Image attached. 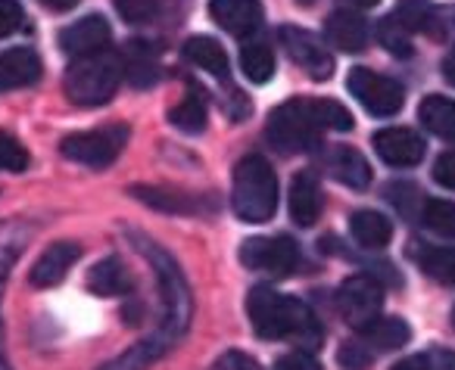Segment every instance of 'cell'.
<instances>
[{
	"instance_id": "1",
	"label": "cell",
	"mask_w": 455,
	"mask_h": 370,
	"mask_svg": "<svg viewBox=\"0 0 455 370\" xmlns=\"http://www.w3.org/2000/svg\"><path fill=\"white\" fill-rule=\"evenodd\" d=\"M247 314L262 339H297L306 349H315L322 342V327L309 311V305L293 295L278 293L275 287L250 289Z\"/></svg>"
},
{
	"instance_id": "2",
	"label": "cell",
	"mask_w": 455,
	"mask_h": 370,
	"mask_svg": "<svg viewBox=\"0 0 455 370\" xmlns=\"http://www.w3.org/2000/svg\"><path fill=\"white\" fill-rule=\"evenodd\" d=\"M231 206L237 218L250 224H266L278 212V175L266 156H247L235 169V190Z\"/></svg>"
},
{
	"instance_id": "3",
	"label": "cell",
	"mask_w": 455,
	"mask_h": 370,
	"mask_svg": "<svg viewBox=\"0 0 455 370\" xmlns=\"http://www.w3.org/2000/svg\"><path fill=\"white\" fill-rule=\"evenodd\" d=\"M122 82V59L109 51L91 53V57H78L76 63L66 69V97L78 106H100L119 91Z\"/></svg>"
},
{
	"instance_id": "4",
	"label": "cell",
	"mask_w": 455,
	"mask_h": 370,
	"mask_svg": "<svg viewBox=\"0 0 455 370\" xmlns=\"http://www.w3.org/2000/svg\"><path fill=\"white\" fill-rule=\"evenodd\" d=\"M318 119L312 100H287L284 106H278L268 115L266 138L272 140V146H278L284 156L291 153H306L318 144Z\"/></svg>"
},
{
	"instance_id": "5",
	"label": "cell",
	"mask_w": 455,
	"mask_h": 370,
	"mask_svg": "<svg viewBox=\"0 0 455 370\" xmlns=\"http://www.w3.org/2000/svg\"><path fill=\"white\" fill-rule=\"evenodd\" d=\"M138 249L150 258V264L156 268V280L159 289H163V305H165V324H169V336H181L188 330L190 320V293L188 283H184L178 264L159 249L156 243H147V240H138Z\"/></svg>"
},
{
	"instance_id": "6",
	"label": "cell",
	"mask_w": 455,
	"mask_h": 370,
	"mask_svg": "<svg viewBox=\"0 0 455 370\" xmlns=\"http://www.w3.org/2000/svg\"><path fill=\"white\" fill-rule=\"evenodd\" d=\"M125 144H128V128L116 122V125L94 128V131L69 134L60 144V153L69 162L88 165V169H107V165H113L119 159Z\"/></svg>"
},
{
	"instance_id": "7",
	"label": "cell",
	"mask_w": 455,
	"mask_h": 370,
	"mask_svg": "<svg viewBox=\"0 0 455 370\" xmlns=\"http://www.w3.org/2000/svg\"><path fill=\"white\" fill-rule=\"evenodd\" d=\"M347 91L368 109V113L380 115V119L396 115L405 103L403 84L393 82V78H387V75H378V72H371V69H362V66L349 72Z\"/></svg>"
},
{
	"instance_id": "8",
	"label": "cell",
	"mask_w": 455,
	"mask_h": 370,
	"mask_svg": "<svg viewBox=\"0 0 455 370\" xmlns=\"http://www.w3.org/2000/svg\"><path fill=\"white\" fill-rule=\"evenodd\" d=\"M337 308H340L343 320L355 330L368 327L374 318H380V308H384V289L374 280L371 274H353L340 283V293H337Z\"/></svg>"
},
{
	"instance_id": "9",
	"label": "cell",
	"mask_w": 455,
	"mask_h": 370,
	"mask_svg": "<svg viewBox=\"0 0 455 370\" xmlns=\"http://www.w3.org/2000/svg\"><path fill=\"white\" fill-rule=\"evenodd\" d=\"M241 262L250 271L272 277H291L299 264V246L291 237H253L241 246Z\"/></svg>"
},
{
	"instance_id": "10",
	"label": "cell",
	"mask_w": 455,
	"mask_h": 370,
	"mask_svg": "<svg viewBox=\"0 0 455 370\" xmlns=\"http://www.w3.org/2000/svg\"><path fill=\"white\" fill-rule=\"evenodd\" d=\"M278 41L287 51V57H291L309 78H315V82H328V78L334 75V57L328 53L324 41L315 38L312 32L284 26L278 32Z\"/></svg>"
},
{
	"instance_id": "11",
	"label": "cell",
	"mask_w": 455,
	"mask_h": 370,
	"mask_svg": "<svg viewBox=\"0 0 455 370\" xmlns=\"http://www.w3.org/2000/svg\"><path fill=\"white\" fill-rule=\"evenodd\" d=\"M374 153L384 159L393 169H411L424 159V140L411 128H384V131L374 134Z\"/></svg>"
},
{
	"instance_id": "12",
	"label": "cell",
	"mask_w": 455,
	"mask_h": 370,
	"mask_svg": "<svg viewBox=\"0 0 455 370\" xmlns=\"http://www.w3.org/2000/svg\"><path fill=\"white\" fill-rule=\"evenodd\" d=\"M109 38H113V32H109V22L103 16H84V20L72 22L60 32V47L78 59L107 51Z\"/></svg>"
},
{
	"instance_id": "13",
	"label": "cell",
	"mask_w": 455,
	"mask_h": 370,
	"mask_svg": "<svg viewBox=\"0 0 455 370\" xmlns=\"http://www.w3.org/2000/svg\"><path fill=\"white\" fill-rule=\"evenodd\" d=\"M209 16L219 28H225L235 38H247L262 26V4L259 0H212Z\"/></svg>"
},
{
	"instance_id": "14",
	"label": "cell",
	"mask_w": 455,
	"mask_h": 370,
	"mask_svg": "<svg viewBox=\"0 0 455 370\" xmlns=\"http://www.w3.org/2000/svg\"><path fill=\"white\" fill-rule=\"evenodd\" d=\"M78 258H82V246L78 243H69V240L53 243L51 249L41 252V258L32 264V274L28 277H32L35 287H57Z\"/></svg>"
},
{
	"instance_id": "15",
	"label": "cell",
	"mask_w": 455,
	"mask_h": 370,
	"mask_svg": "<svg viewBox=\"0 0 455 370\" xmlns=\"http://www.w3.org/2000/svg\"><path fill=\"white\" fill-rule=\"evenodd\" d=\"M44 72L41 57L32 47H13V51L0 53V91H16L35 84Z\"/></svg>"
},
{
	"instance_id": "16",
	"label": "cell",
	"mask_w": 455,
	"mask_h": 370,
	"mask_svg": "<svg viewBox=\"0 0 455 370\" xmlns=\"http://www.w3.org/2000/svg\"><path fill=\"white\" fill-rule=\"evenodd\" d=\"M291 218L297 227H312L322 215V187L312 171H299L291 181Z\"/></svg>"
},
{
	"instance_id": "17",
	"label": "cell",
	"mask_w": 455,
	"mask_h": 370,
	"mask_svg": "<svg viewBox=\"0 0 455 370\" xmlns=\"http://www.w3.org/2000/svg\"><path fill=\"white\" fill-rule=\"evenodd\" d=\"M324 35H328V44L337 47L343 53H362L368 44V26L362 16L349 13V10H337L324 22Z\"/></svg>"
},
{
	"instance_id": "18",
	"label": "cell",
	"mask_w": 455,
	"mask_h": 370,
	"mask_svg": "<svg viewBox=\"0 0 455 370\" xmlns=\"http://www.w3.org/2000/svg\"><path fill=\"white\" fill-rule=\"evenodd\" d=\"M328 171L343 187L362 190L371 184V165H368V159L362 156L359 150H353V146H334L328 156Z\"/></svg>"
},
{
	"instance_id": "19",
	"label": "cell",
	"mask_w": 455,
	"mask_h": 370,
	"mask_svg": "<svg viewBox=\"0 0 455 370\" xmlns=\"http://www.w3.org/2000/svg\"><path fill=\"white\" fill-rule=\"evenodd\" d=\"M409 339H411L409 324L399 318H374L371 324L359 330V342L365 345L371 355L374 351H396V349H403Z\"/></svg>"
},
{
	"instance_id": "20",
	"label": "cell",
	"mask_w": 455,
	"mask_h": 370,
	"mask_svg": "<svg viewBox=\"0 0 455 370\" xmlns=\"http://www.w3.org/2000/svg\"><path fill=\"white\" fill-rule=\"evenodd\" d=\"M349 231H353V240L365 249H384L393 240V224L390 218H384L374 209H359V212L349 218Z\"/></svg>"
},
{
	"instance_id": "21",
	"label": "cell",
	"mask_w": 455,
	"mask_h": 370,
	"mask_svg": "<svg viewBox=\"0 0 455 370\" xmlns=\"http://www.w3.org/2000/svg\"><path fill=\"white\" fill-rule=\"evenodd\" d=\"M153 44H144V41H132L125 47V63H122V75L128 78L138 88H147L159 78V53L150 51Z\"/></svg>"
},
{
	"instance_id": "22",
	"label": "cell",
	"mask_w": 455,
	"mask_h": 370,
	"mask_svg": "<svg viewBox=\"0 0 455 370\" xmlns=\"http://www.w3.org/2000/svg\"><path fill=\"white\" fill-rule=\"evenodd\" d=\"M418 119L430 134L443 140H455V100L440 94L424 97L421 106H418Z\"/></svg>"
},
{
	"instance_id": "23",
	"label": "cell",
	"mask_w": 455,
	"mask_h": 370,
	"mask_svg": "<svg viewBox=\"0 0 455 370\" xmlns=\"http://www.w3.org/2000/svg\"><path fill=\"white\" fill-rule=\"evenodd\" d=\"M88 289L97 295H125L132 289V274H128L119 258H107V262L91 268Z\"/></svg>"
},
{
	"instance_id": "24",
	"label": "cell",
	"mask_w": 455,
	"mask_h": 370,
	"mask_svg": "<svg viewBox=\"0 0 455 370\" xmlns=\"http://www.w3.org/2000/svg\"><path fill=\"white\" fill-rule=\"evenodd\" d=\"M184 57L194 66H200V69H206L209 75L228 78V53L215 38H203V35L200 38H190L184 44Z\"/></svg>"
},
{
	"instance_id": "25",
	"label": "cell",
	"mask_w": 455,
	"mask_h": 370,
	"mask_svg": "<svg viewBox=\"0 0 455 370\" xmlns=\"http://www.w3.org/2000/svg\"><path fill=\"white\" fill-rule=\"evenodd\" d=\"M241 69L253 84H266L275 75V51L266 41H247L241 47Z\"/></svg>"
},
{
	"instance_id": "26",
	"label": "cell",
	"mask_w": 455,
	"mask_h": 370,
	"mask_svg": "<svg viewBox=\"0 0 455 370\" xmlns=\"http://www.w3.org/2000/svg\"><path fill=\"white\" fill-rule=\"evenodd\" d=\"M169 122L184 134H200L206 128V100H203V91L190 84L188 97L169 113Z\"/></svg>"
},
{
	"instance_id": "27",
	"label": "cell",
	"mask_w": 455,
	"mask_h": 370,
	"mask_svg": "<svg viewBox=\"0 0 455 370\" xmlns=\"http://www.w3.org/2000/svg\"><path fill=\"white\" fill-rule=\"evenodd\" d=\"M165 349H169L165 339H147V342L132 345V349L116 358V361L103 364L100 370H147L153 361H159V358L165 355Z\"/></svg>"
},
{
	"instance_id": "28",
	"label": "cell",
	"mask_w": 455,
	"mask_h": 370,
	"mask_svg": "<svg viewBox=\"0 0 455 370\" xmlns=\"http://www.w3.org/2000/svg\"><path fill=\"white\" fill-rule=\"evenodd\" d=\"M415 258L436 283H455V246H424Z\"/></svg>"
},
{
	"instance_id": "29",
	"label": "cell",
	"mask_w": 455,
	"mask_h": 370,
	"mask_svg": "<svg viewBox=\"0 0 455 370\" xmlns=\"http://www.w3.org/2000/svg\"><path fill=\"white\" fill-rule=\"evenodd\" d=\"M132 193L140 202L153 209H163V212H200V202L194 196H184L178 190H165V187H132Z\"/></svg>"
},
{
	"instance_id": "30",
	"label": "cell",
	"mask_w": 455,
	"mask_h": 370,
	"mask_svg": "<svg viewBox=\"0 0 455 370\" xmlns=\"http://www.w3.org/2000/svg\"><path fill=\"white\" fill-rule=\"evenodd\" d=\"M421 221H424V227H430V231L440 233V237L455 240V202L427 200L421 209Z\"/></svg>"
},
{
	"instance_id": "31",
	"label": "cell",
	"mask_w": 455,
	"mask_h": 370,
	"mask_svg": "<svg viewBox=\"0 0 455 370\" xmlns=\"http://www.w3.org/2000/svg\"><path fill=\"white\" fill-rule=\"evenodd\" d=\"M312 109H315V119L322 131H353V115H349L347 106L334 100H312Z\"/></svg>"
},
{
	"instance_id": "32",
	"label": "cell",
	"mask_w": 455,
	"mask_h": 370,
	"mask_svg": "<svg viewBox=\"0 0 455 370\" xmlns=\"http://www.w3.org/2000/svg\"><path fill=\"white\" fill-rule=\"evenodd\" d=\"M421 32L434 41H455V7H430Z\"/></svg>"
},
{
	"instance_id": "33",
	"label": "cell",
	"mask_w": 455,
	"mask_h": 370,
	"mask_svg": "<svg viewBox=\"0 0 455 370\" xmlns=\"http://www.w3.org/2000/svg\"><path fill=\"white\" fill-rule=\"evenodd\" d=\"M393 370H455V351L430 349V351H421V355L405 358V361H399Z\"/></svg>"
},
{
	"instance_id": "34",
	"label": "cell",
	"mask_w": 455,
	"mask_h": 370,
	"mask_svg": "<svg viewBox=\"0 0 455 370\" xmlns=\"http://www.w3.org/2000/svg\"><path fill=\"white\" fill-rule=\"evenodd\" d=\"M378 38H380V44L387 47V51L393 53V57H411V38H409V32H405L403 26H399L393 16H387L384 22L378 26Z\"/></svg>"
},
{
	"instance_id": "35",
	"label": "cell",
	"mask_w": 455,
	"mask_h": 370,
	"mask_svg": "<svg viewBox=\"0 0 455 370\" xmlns=\"http://www.w3.org/2000/svg\"><path fill=\"white\" fill-rule=\"evenodd\" d=\"M430 4L427 0H403L396 10H393V20L399 22V26L405 28V32H421L424 26V16H427Z\"/></svg>"
},
{
	"instance_id": "36",
	"label": "cell",
	"mask_w": 455,
	"mask_h": 370,
	"mask_svg": "<svg viewBox=\"0 0 455 370\" xmlns=\"http://www.w3.org/2000/svg\"><path fill=\"white\" fill-rule=\"evenodd\" d=\"M28 165V153L10 134H0V171H26Z\"/></svg>"
},
{
	"instance_id": "37",
	"label": "cell",
	"mask_w": 455,
	"mask_h": 370,
	"mask_svg": "<svg viewBox=\"0 0 455 370\" xmlns=\"http://www.w3.org/2000/svg\"><path fill=\"white\" fill-rule=\"evenodd\" d=\"M116 10L125 22H150L156 16V0H116Z\"/></svg>"
},
{
	"instance_id": "38",
	"label": "cell",
	"mask_w": 455,
	"mask_h": 370,
	"mask_svg": "<svg viewBox=\"0 0 455 370\" xmlns=\"http://www.w3.org/2000/svg\"><path fill=\"white\" fill-rule=\"evenodd\" d=\"M371 358L374 355L362 342H343L340 351H337V361H340L343 370H368Z\"/></svg>"
},
{
	"instance_id": "39",
	"label": "cell",
	"mask_w": 455,
	"mask_h": 370,
	"mask_svg": "<svg viewBox=\"0 0 455 370\" xmlns=\"http://www.w3.org/2000/svg\"><path fill=\"white\" fill-rule=\"evenodd\" d=\"M26 22V13L16 0H0V38H10L16 35Z\"/></svg>"
},
{
	"instance_id": "40",
	"label": "cell",
	"mask_w": 455,
	"mask_h": 370,
	"mask_svg": "<svg viewBox=\"0 0 455 370\" xmlns=\"http://www.w3.org/2000/svg\"><path fill=\"white\" fill-rule=\"evenodd\" d=\"M212 370H262V367L247 351H225V355L212 364Z\"/></svg>"
},
{
	"instance_id": "41",
	"label": "cell",
	"mask_w": 455,
	"mask_h": 370,
	"mask_svg": "<svg viewBox=\"0 0 455 370\" xmlns=\"http://www.w3.org/2000/svg\"><path fill=\"white\" fill-rule=\"evenodd\" d=\"M434 181L446 190H455V150L443 153L434 162Z\"/></svg>"
},
{
	"instance_id": "42",
	"label": "cell",
	"mask_w": 455,
	"mask_h": 370,
	"mask_svg": "<svg viewBox=\"0 0 455 370\" xmlns=\"http://www.w3.org/2000/svg\"><path fill=\"white\" fill-rule=\"evenodd\" d=\"M275 370H322V364L312 355H306V351H291V355H284L275 364Z\"/></svg>"
},
{
	"instance_id": "43",
	"label": "cell",
	"mask_w": 455,
	"mask_h": 370,
	"mask_svg": "<svg viewBox=\"0 0 455 370\" xmlns=\"http://www.w3.org/2000/svg\"><path fill=\"white\" fill-rule=\"evenodd\" d=\"M16 252H20V243L7 240V233H0V289H4V280H7V271L13 264Z\"/></svg>"
},
{
	"instance_id": "44",
	"label": "cell",
	"mask_w": 455,
	"mask_h": 370,
	"mask_svg": "<svg viewBox=\"0 0 455 370\" xmlns=\"http://www.w3.org/2000/svg\"><path fill=\"white\" fill-rule=\"evenodd\" d=\"M443 78H446V82L455 88V47L449 51V57L443 59Z\"/></svg>"
},
{
	"instance_id": "45",
	"label": "cell",
	"mask_w": 455,
	"mask_h": 370,
	"mask_svg": "<svg viewBox=\"0 0 455 370\" xmlns=\"http://www.w3.org/2000/svg\"><path fill=\"white\" fill-rule=\"evenodd\" d=\"M41 4H47V7H53V10H72L78 0H41Z\"/></svg>"
},
{
	"instance_id": "46",
	"label": "cell",
	"mask_w": 455,
	"mask_h": 370,
	"mask_svg": "<svg viewBox=\"0 0 455 370\" xmlns=\"http://www.w3.org/2000/svg\"><path fill=\"white\" fill-rule=\"evenodd\" d=\"M349 7H355V10H371V7H378L380 0H347Z\"/></svg>"
},
{
	"instance_id": "47",
	"label": "cell",
	"mask_w": 455,
	"mask_h": 370,
	"mask_svg": "<svg viewBox=\"0 0 455 370\" xmlns=\"http://www.w3.org/2000/svg\"><path fill=\"white\" fill-rule=\"evenodd\" d=\"M297 4H306V7H309V4H315V0H297Z\"/></svg>"
},
{
	"instance_id": "48",
	"label": "cell",
	"mask_w": 455,
	"mask_h": 370,
	"mask_svg": "<svg viewBox=\"0 0 455 370\" xmlns=\"http://www.w3.org/2000/svg\"><path fill=\"white\" fill-rule=\"evenodd\" d=\"M452 327H455V308H452Z\"/></svg>"
}]
</instances>
